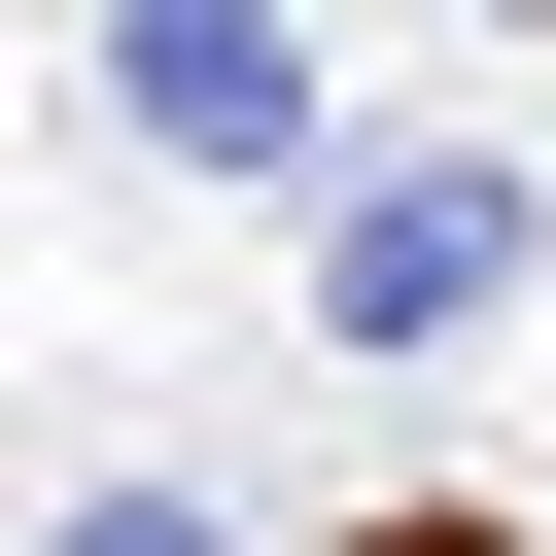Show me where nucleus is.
<instances>
[{
  "mask_svg": "<svg viewBox=\"0 0 556 556\" xmlns=\"http://www.w3.org/2000/svg\"><path fill=\"white\" fill-rule=\"evenodd\" d=\"M70 556H208V521H174V486H104V521H70Z\"/></svg>",
  "mask_w": 556,
  "mask_h": 556,
  "instance_id": "nucleus-3",
  "label": "nucleus"
},
{
  "mask_svg": "<svg viewBox=\"0 0 556 556\" xmlns=\"http://www.w3.org/2000/svg\"><path fill=\"white\" fill-rule=\"evenodd\" d=\"M104 104H139L174 174H278V139H313V35H278V0H104Z\"/></svg>",
  "mask_w": 556,
  "mask_h": 556,
  "instance_id": "nucleus-1",
  "label": "nucleus"
},
{
  "mask_svg": "<svg viewBox=\"0 0 556 556\" xmlns=\"http://www.w3.org/2000/svg\"><path fill=\"white\" fill-rule=\"evenodd\" d=\"M486 278H521V208H486V174H382V208H348V278H313V313H348V348H452V313H486Z\"/></svg>",
  "mask_w": 556,
  "mask_h": 556,
  "instance_id": "nucleus-2",
  "label": "nucleus"
}]
</instances>
